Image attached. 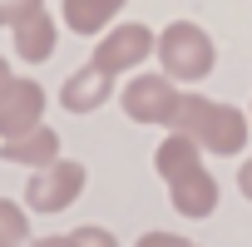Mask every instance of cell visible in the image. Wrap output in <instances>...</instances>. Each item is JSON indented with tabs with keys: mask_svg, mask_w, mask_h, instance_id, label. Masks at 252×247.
Listing matches in <instances>:
<instances>
[{
	"mask_svg": "<svg viewBox=\"0 0 252 247\" xmlns=\"http://www.w3.org/2000/svg\"><path fill=\"white\" fill-rule=\"evenodd\" d=\"M40 119H45V89L35 79H10V89L0 94V144L40 129Z\"/></svg>",
	"mask_w": 252,
	"mask_h": 247,
	"instance_id": "6",
	"label": "cell"
},
{
	"mask_svg": "<svg viewBox=\"0 0 252 247\" xmlns=\"http://www.w3.org/2000/svg\"><path fill=\"white\" fill-rule=\"evenodd\" d=\"M237 193H242V198L252 203V158H247V163L237 168Z\"/></svg>",
	"mask_w": 252,
	"mask_h": 247,
	"instance_id": "16",
	"label": "cell"
},
{
	"mask_svg": "<svg viewBox=\"0 0 252 247\" xmlns=\"http://www.w3.org/2000/svg\"><path fill=\"white\" fill-rule=\"evenodd\" d=\"M119 10H124V0H64V25L74 35H99L114 25Z\"/></svg>",
	"mask_w": 252,
	"mask_h": 247,
	"instance_id": "11",
	"label": "cell"
},
{
	"mask_svg": "<svg viewBox=\"0 0 252 247\" xmlns=\"http://www.w3.org/2000/svg\"><path fill=\"white\" fill-rule=\"evenodd\" d=\"M178 99L183 94L173 89L168 74H134L129 84L119 89V104H124V114H129L134 124H173Z\"/></svg>",
	"mask_w": 252,
	"mask_h": 247,
	"instance_id": "5",
	"label": "cell"
},
{
	"mask_svg": "<svg viewBox=\"0 0 252 247\" xmlns=\"http://www.w3.org/2000/svg\"><path fill=\"white\" fill-rule=\"evenodd\" d=\"M173 134L178 139H193L213 158H232V154L247 149L252 119L237 104H218V99H203V94H183L178 99V114H173Z\"/></svg>",
	"mask_w": 252,
	"mask_h": 247,
	"instance_id": "1",
	"label": "cell"
},
{
	"mask_svg": "<svg viewBox=\"0 0 252 247\" xmlns=\"http://www.w3.org/2000/svg\"><path fill=\"white\" fill-rule=\"evenodd\" d=\"M0 247H30V213L15 198H0Z\"/></svg>",
	"mask_w": 252,
	"mask_h": 247,
	"instance_id": "12",
	"label": "cell"
},
{
	"mask_svg": "<svg viewBox=\"0 0 252 247\" xmlns=\"http://www.w3.org/2000/svg\"><path fill=\"white\" fill-rule=\"evenodd\" d=\"M35 10H45V0H0V25L5 30H15L25 15H35Z\"/></svg>",
	"mask_w": 252,
	"mask_h": 247,
	"instance_id": "13",
	"label": "cell"
},
{
	"mask_svg": "<svg viewBox=\"0 0 252 247\" xmlns=\"http://www.w3.org/2000/svg\"><path fill=\"white\" fill-rule=\"evenodd\" d=\"M69 237H74V247H119V237H114L109 227H94V222H84V227H74Z\"/></svg>",
	"mask_w": 252,
	"mask_h": 247,
	"instance_id": "14",
	"label": "cell"
},
{
	"mask_svg": "<svg viewBox=\"0 0 252 247\" xmlns=\"http://www.w3.org/2000/svg\"><path fill=\"white\" fill-rule=\"evenodd\" d=\"M84 193V163L55 158L50 168H35L25 183V213H64Z\"/></svg>",
	"mask_w": 252,
	"mask_h": 247,
	"instance_id": "3",
	"label": "cell"
},
{
	"mask_svg": "<svg viewBox=\"0 0 252 247\" xmlns=\"http://www.w3.org/2000/svg\"><path fill=\"white\" fill-rule=\"evenodd\" d=\"M158 50V35L149 30V25H139V20H129V25H114V30H104V40L94 45V69H104L109 79L114 74H124V69H134V64H144L149 55Z\"/></svg>",
	"mask_w": 252,
	"mask_h": 247,
	"instance_id": "4",
	"label": "cell"
},
{
	"mask_svg": "<svg viewBox=\"0 0 252 247\" xmlns=\"http://www.w3.org/2000/svg\"><path fill=\"white\" fill-rule=\"evenodd\" d=\"M0 158L5 163H20V168H50L55 158H60V134L55 129H30V134H20V139H10V144H0Z\"/></svg>",
	"mask_w": 252,
	"mask_h": 247,
	"instance_id": "9",
	"label": "cell"
},
{
	"mask_svg": "<svg viewBox=\"0 0 252 247\" xmlns=\"http://www.w3.org/2000/svg\"><path fill=\"white\" fill-rule=\"evenodd\" d=\"M168 198H173V208L183 217H208L218 208V178L208 168H193V173H183V178L168 183Z\"/></svg>",
	"mask_w": 252,
	"mask_h": 247,
	"instance_id": "8",
	"label": "cell"
},
{
	"mask_svg": "<svg viewBox=\"0 0 252 247\" xmlns=\"http://www.w3.org/2000/svg\"><path fill=\"white\" fill-rule=\"evenodd\" d=\"M10 35H15V55H20V60H30V64H45V60L55 55V40H60V30H55V15H50V10L25 15Z\"/></svg>",
	"mask_w": 252,
	"mask_h": 247,
	"instance_id": "10",
	"label": "cell"
},
{
	"mask_svg": "<svg viewBox=\"0 0 252 247\" xmlns=\"http://www.w3.org/2000/svg\"><path fill=\"white\" fill-rule=\"evenodd\" d=\"M134 247H188V237H173V232H158V227H154V232H144Z\"/></svg>",
	"mask_w": 252,
	"mask_h": 247,
	"instance_id": "15",
	"label": "cell"
},
{
	"mask_svg": "<svg viewBox=\"0 0 252 247\" xmlns=\"http://www.w3.org/2000/svg\"><path fill=\"white\" fill-rule=\"evenodd\" d=\"M30 247H74V237L69 232H50V237H35Z\"/></svg>",
	"mask_w": 252,
	"mask_h": 247,
	"instance_id": "17",
	"label": "cell"
},
{
	"mask_svg": "<svg viewBox=\"0 0 252 247\" xmlns=\"http://www.w3.org/2000/svg\"><path fill=\"white\" fill-rule=\"evenodd\" d=\"M10 79H15V74H10V64H5V55H0V94L10 89Z\"/></svg>",
	"mask_w": 252,
	"mask_h": 247,
	"instance_id": "18",
	"label": "cell"
},
{
	"mask_svg": "<svg viewBox=\"0 0 252 247\" xmlns=\"http://www.w3.org/2000/svg\"><path fill=\"white\" fill-rule=\"evenodd\" d=\"M154 55L163 60V74H168L173 84H198V79H208L213 64H218L213 35H208L203 25H193V20H173V25L158 35V50H154Z\"/></svg>",
	"mask_w": 252,
	"mask_h": 247,
	"instance_id": "2",
	"label": "cell"
},
{
	"mask_svg": "<svg viewBox=\"0 0 252 247\" xmlns=\"http://www.w3.org/2000/svg\"><path fill=\"white\" fill-rule=\"evenodd\" d=\"M109 94H114V79H109L104 69L84 64V69H74V74L64 79V89H60V104H64L69 114H94L99 104H109Z\"/></svg>",
	"mask_w": 252,
	"mask_h": 247,
	"instance_id": "7",
	"label": "cell"
},
{
	"mask_svg": "<svg viewBox=\"0 0 252 247\" xmlns=\"http://www.w3.org/2000/svg\"><path fill=\"white\" fill-rule=\"evenodd\" d=\"M188 247H193V242H188Z\"/></svg>",
	"mask_w": 252,
	"mask_h": 247,
	"instance_id": "19",
	"label": "cell"
}]
</instances>
